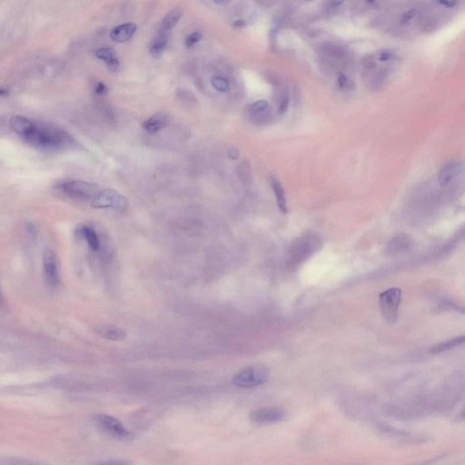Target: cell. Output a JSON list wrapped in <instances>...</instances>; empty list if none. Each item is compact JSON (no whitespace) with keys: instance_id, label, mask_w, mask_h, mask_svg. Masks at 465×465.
I'll return each mask as SVG.
<instances>
[{"instance_id":"cell-22","label":"cell","mask_w":465,"mask_h":465,"mask_svg":"<svg viewBox=\"0 0 465 465\" xmlns=\"http://www.w3.org/2000/svg\"><path fill=\"white\" fill-rule=\"evenodd\" d=\"M408 238L406 237H396L388 246V252L391 254H397L404 250L408 245Z\"/></svg>"},{"instance_id":"cell-19","label":"cell","mask_w":465,"mask_h":465,"mask_svg":"<svg viewBox=\"0 0 465 465\" xmlns=\"http://www.w3.org/2000/svg\"><path fill=\"white\" fill-rule=\"evenodd\" d=\"M182 17V11L180 8H174L165 15L163 18L161 25L159 27V31L170 32L178 23Z\"/></svg>"},{"instance_id":"cell-14","label":"cell","mask_w":465,"mask_h":465,"mask_svg":"<svg viewBox=\"0 0 465 465\" xmlns=\"http://www.w3.org/2000/svg\"><path fill=\"white\" fill-rule=\"evenodd\" d=\"M168 121V117L165 115L157 114L145 120L143 123V128L146 132L154 134L160 131L163 127L167 126Z\"/></svg>"},{"instance_id":"cell-3","label":"cell","mask_w":465,"mask_h":465,"mask_svg":"<svg viewBox=\"0 0 465 465\" xmlns=\"http://www.w3.org/2000/svg\"><path fill=\"white\" fill-rule=\"evenodd\" d=\"M402 302V290L390 288L379 296V306L385 321L388 324H395L399 315V308Z\"/></svg>"},{"instance_id":"cell-2","label":"cell","mask_w":465,"mask_h":465,"mask_svg":"<svg viewBox=\"0 0 465 465\" xmlns=\"http://www.w3.org/2000/svg\"><path fill=\"white\" fill-rule=\"evenodd\" d=\"M269 376L270 371L267 366L253 365L235 373L232 377V384L241 388H253L265 384Z\"/></svg>"},{"instance_id":"cell-11","label":"cell","mask_w":465,"mask_h":465,"mask_svg":"<svg viewBox=\"0 0 465 465\" xmlns=\"http://www.w3.org/2000/svg\"><path fill=\"white\" fill-rule=\"evenodd\" d=\"M137 31V25L134 23H126L114 27L110 32V38L115 42L125 43L130 40Z\"/></svg>"},{"instance_id":"cell-9","label":"cell","mask_w":465,"mask_h":465,"mask_svg":"<svg viewBox=\"0 0 465 465\" xmlns=\"http://www.w3.org/2000/svg\"><path fill=\"white\" fill-rule=\"evenodd\" d=\"M8 125L13 132L16 133L17 135L27 140L35 131L37 123L26 118L25 116H15L9 119Z\"/></svg>"},{"instance_id":"cell-10","label":"cell","mask_w":465,"mask_h":465,"mask_svg":"<svg viewBox=\"0 0 465 465\" xmlns=\"http://www.w3.org/2000/svg\"><path fill=\"white\" fill-rule=\"evenodd\" d=\"M75 233L76 236L79 238L85 239L88 242L89 247L93 251H98L100 248V242L96 232L94 231L92 227H88L86 225H78L76 227Z\"/></svg>"},{"instance_id":"cell-30","label":"cell","mask_w":465,"mask_h":465,"mask_svg":"<svg viewBox=\"0 0 465 465\" xmlns=\"http://www.w3.org/2000/svg\"><path fill=\"white\" fill-rule=\"evenodd\" d=\"M228 156L230 158L232 159H237L238 158V152H236V150H231V151L228 153Z\"/></svg>"},{"instance_id":"cell-15","label":"cell","mask_w":465,"mask_h":465,"mask_svg":"<svg viewBox=\"0 0 465 465\" xmlns=\"http://www.w3.org/2000/svg\"><path fill=\"white\" fill-rule=\"evenodd\" d=\"M460 170H461V164L459 163L452 162V163H447L442 167V169L441 170L440 174L438 176V183L442 186L449 185L455 178V176L458 175Z\"/></svg>"},{"instance_id":"cell-23","label":"cell","mask_w":465,"mask_h":465,"mask_svg":"<svg viewBox=\"0 0 465 465\" xmlns=\"http://www.w3.org/2000/svg\"><path fill=\"white\" fill-rule=\"evenodd\" d=\"M212 87L220 92H226L229 89V83L225 77L216 76L211 79Z\"/></svg>"},{"instance_id":"cell-29","label":"cell","mask_w":465,"mask_h":465,"mask_svg":"<svg viewBox=\"0 0 465 465\" xmlns=\"http://www.w3.org/2000/svg\"><path fill=\"white\" fill-rule=\"evenodd\" d=\"M346 0H329V5L331 6H338L342 5Z\"/></svg>"},{"instance_id":"cell-18","label":"cell","mask_w":465,"mask_h":465,"mask_svg":"<svg viewBox=\"0 0 465 465\" xmlns=\"http://www.w3.org/2000/svg\"><path fill=\"white\" fill-rule=\"evenodd\" d=\"M465 345V334L461 335L458 337H454L452 339L446 340L444 342H441L439 344L435 345L430 349V353H440V352H446L449 350H452L453 348L459 347V346Z\"/></svg>"},{"instance_id":"cell-27","label":"cell","mask_w":465,"mask_h":465,"mask_svg":"<svg viewBox=\"0 0 465 465\" xmlns=\"http://www.w3.org/2000/svg\"><path fill=\"white\" fill-rule=\"evenodd\" d=\"M288 107H289V97H288L287 95H284L283 97V99L281 100L279 107H278V114H279V115H283V114L287 111Z\"/></svg>"},{"instance_id":"cell-8","label":"cell","mask_w":465,"mask_h":465,"mask_svg":"<svg viewBox=\"0 0 465 465\" xmlns=\"http://www.w3.org/2000/svg\"><path fill=\"white\" fill-rule=\"evenodd\" d=\"M43 268L45 277L52 286L58 283V268L56 254L51 249H46L43 254Z\"/></svg>"},{"instance_id":"cell-16","label":"cell","mask_w":465,"mask_h":465,"mask_svg":"<svg viewBox=\"0 0 465 465\" xmlns=\"http://www.w3.org/2000/svg\"><path fill=\"white\" fill-rule=\"evenodd\" d=\"M95 333L102 337L113 341H121L126 337V332L119 327L113 326H101L95 328Z\"/></svg>"},{"instance_id":"cell-5","label":"cell","mask_w":465,"mask_h":465,"mask_svg":"<svg viewBox=\"0 0 465 465\" xmlns=\"http://www.w3.org/2000/svg\"><path fill=\"white\" fill-rule=\"evenodd\" d=\"M60 189L66 195L77 199H94L96 195L100 192L98 186L91 183L80 181V180H71L61 184L59 186Z\"/></svg>"},{"instance_id":"cell-7","label":"cell","mask_w":465,"mask_h":465,"mask_svg":"<svg viewBox=\"0 0 465 465\" xmlns=\"http://www.w3.org/2000/svg\"><path fill=\"white\" fill-rule=\"evenodd\" d=\"M285 414L280 408L257 409L250 414V421L256 425H267L283 421Z\"/></svg>"},{"instance_id":"cell-21","label":"cell","mask_w":465,"mask_h":465,"mask_svg":"<svg viewBox=\"0 0 465 465\" xmlns=\"http://www.w3.org/2000/svg\"><path fill=\"white\" fill-rule=\"evenodd\" d=\"M268 108L267 101L260 100L256 102L250 107V115L256 120H264V116Z\"/></svg>"},{"instance_id":"cell-17","label":"cell","mask_w":465,"mask_h":465,"mask_svg":"<svg viewBox=\"0 0 465 465\" xmlns=\"http://www.w3.org/2000/svg\"><path fill=\"white\" fill-rule=\"evenodd\" d=\"M315 244H317L316 242H313L311 243L310 240L307 241L305 239L302 240L300 243H298V245H296V247L294 248L293 250V253H294V256H292V260L295 261V264L296 263V261H298L299 263L300 262H302L304 259H306V257L310 256L311 252L313 253L314 252V247H315Z\"/></svg>"},{"instance_id":"cell-4","label":"cell","mask_w":465,"mask_h":465,"mask_svg":"<svg viewBox=\"0 0 465 465\" xmlns=\"http://www.w3.org/2000/svg\"><path fill=\"white\" fill-rule=\"evenodd\" d=\"M92 208L95 209H114L122 211L125 210L128 203L127 199L119 192L113 189H106L100 191L91 203Z\"/></svg>"},{"instance_id":"cell-20","label":"cell","mask_w":465,"mask_h":465,"mask_svg":"<svg viewBox=\"0 0 465 465\" xmlns=\"http://www.w3.org/2000/svg\"><path fill=\"white\" fill-rule=\"evenodd\" d=\"M271 186L272 188L275 192V195L277 197V205L279 209L283 212V214L287 213V204H286V196L283 190L282 185L279 183L276 177L272 176L270 178Z\"/></svg>"},{"instance_id":"cell-6","label":"cell","mask_w":465,"mask_h":465,"mask_svg":"<svg viewBox=\"0 0 465 465\" xmlns=\"http://www.w3.org/2000/svg\"><path fill=\"white\" fill-rule=\"evenodd\" d=\"M95 421L107 434L122 441H129L133 438V434L126 429L117 419L110 415H99L96 416Z\"/></svg>"},{"instance_id":"cell-13","label":"cell","mask_w":465,"mask_h":465,"mask_svg":"<svg viewBox=\"0 0 465 465\" xmlns=\"http://www.w3.org/2000/svg\"><path fill=\"white\" fill-rule=\"evenodd\" d=\"M96 58L105 61L107 68L111 71H116L119 68L120 62L117 55L112 47H100L94 51Z\"/></svg>"},{"instance_id":"cell-12","label":"cell","mask_w":465,"mask_h":465,"mask_svg":"<svg viewBox=\"0 0 465 465\" xmlns=\"http://www.w3.org/2000/svg\"><path fill=\"white\" fill-rule=\"evenodd\" d=\"M170 32L159 31L157 36L152 40L149 46V52L152 57L158 59L163 56L168 41H169Z\"/></svg>"},{"instance_id":"cell-28","label":"cell","mask_w":465,"mask_h":465,"mask_svg":"<svg viewBox=\"0 0 465 465\" xmlns=\"http://www.w3.org/2000/svg\"><path fill=\"white\" fill-rule=\"evenodd\" d=\"M348 84H349V80H348L347 76H345L344 74H341L339 77H338V86H339L340 88H347Z\"/></svg>"},{"instance_id":"cell-26","label":"cell","mask_w":465,"mask_h":465,"mask_svg":"<svg viewBox=\"0 0 465 465\" xmlns=\"http://www.w3.org/2000/svg\"><path fill=\"white\" fill-rule=\"evenodd\" d=\"M94 91L95 94L98 95H105L107 94L108 89L107 87L103 83V82H96L94 87Z\"/></svg>"},{"instance_id":"cell-1","label":"cell","mask_w":465,"mask_h":465,"mask_svg":"<svg viewBox=\"0 0 465 465\" xmlns=\"http://www.w3.org/2000/svg\"><path fill=\"white\" fill-rule=\"evenodd\" d=\"M68 139L69 136L59 129L37 124L35 131L27 141L44 148H58L66 144Z\"/></svg>"},{"instance_id":"cell-24","label":"cell","mask_w":465,"mask_h":465,"mask_svg":"<svg viewBox=\"0 0 465 465\" xmlns=\"http://www.w3.org/2000/svg\"><path fill=\"white\" fill-rule=\"evenodd\" d=\"M324 49H325V52H326L327 54L331 57H335V58H341L344 57V50L338 46L333 44L326 45L325 46Z\"/></svg>"},{"instance_id":"cell-25","label":"cell","mask_w":465,"mask_h":465,"mask_svg":"<svg viewBox=\"0 0 465 465\" xmlns=\"http://www.w3.org/2000/svg\"><path fill=\"white\" fill-rule=\"evenodd\" d=\"M202 35L199 32H194L187 36L186 38V45L187 47H192L193 46L197 44L201 40Z\"/></svg>"}]
</instances>
